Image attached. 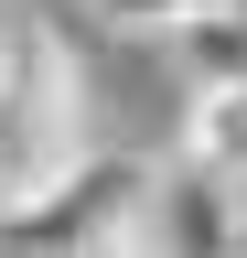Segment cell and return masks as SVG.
<instances>
[{
  "label": "cell",
  "mask_w": 247,
  "mask_h": 258,
  "mask_svg": "<svg viewBox=\"0 0 247 258\" xmlns=\"http://www.w3.org/2000/svg\"><path fill=\"white\" fill-rule=\"evenodd\" d=\"M183 151H194L204 172L247 183V76H226V86H204V97H194V118H183Z\"/></svg>",
  "instance_id": "5b68a950"
},
{
  "label": "cell",
  "mask_w": 247,
  "mask_h": 258,
  "mask_svg": "<svg viewBox=\"0 0 247 258\" xmlns=\"http://www.w3.org/2000/svg\"><path fill=\"white\" fill-rule=\"evenodd\" d=\"M108 11H118V22H172L183 0H108Z\"/></svg>",
  "instance_id": "8992f818"
},
{
  "label": "cell",
  "mask_w": 247,
  "mask_h": 258,
  "mask_svg": "<svg viewBox=\"0 0 247 258\" xmlns=\"http://www.w3.org/2000/svg\"><path fill=\"white\" fill-rule=\"evenodd\" d=\"M172 43H183V64H194L204 86L247 76V0H183V11H172Z\"/></svg>",
  "instance_id": "277c9868"
},
{
  "label": "cell",
  "mask_w": 247,
  "mask_h": 258,
  "mask_svg": "<svg viewBox=\"0 0 247 258\" xmlns=\"http://www.w3.org/2000/svg\"><path fill=\"white\" fill-rule=\"evenodd\" d=\"M236 215H226V172H204V161H183V172L140 183V226L129 247H226Z\"/></svg>",
  "instance_id": "3957f363"
},
{
  "label": "cell",
  "mask_w": 247,
  "mask_h": 258,
  "mask_svg": "<svg viewBox=\"0 0 247 258\" xmlns=\"http://www.w3.org/2000/svg\"><path fill=\"white\" fill-rule=\"evenodd\" d=\"M140 183L129 161H75V172H54L22 215H0L11 237H75V247H129V226H140Z\"/></svg>",
  "instance_id": "7a4b0ae2"
},
{
  "label": "cell",
  "mask_w": 247,
  "mask_h": 258,
  "mask_svg": "<svg viewBox=\"0 0 247 258\" xmlns=\"http://www.w3.org/2000/svg\"><path fill=\"white\" fill-rule=\"evenodd\" d=\"M75 76L54 32H0V215H22L54 172H75Z\"/></svg>",
  "instance_id": "6da1fadb"
}]
</instances>
